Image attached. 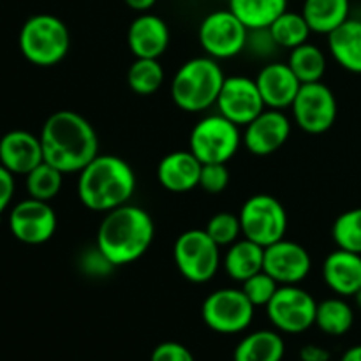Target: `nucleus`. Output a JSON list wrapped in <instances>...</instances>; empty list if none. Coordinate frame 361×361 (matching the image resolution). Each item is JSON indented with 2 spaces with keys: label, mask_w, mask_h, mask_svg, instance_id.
Returning <instances> with one entry per match:
<instances>
[{
  "label": "nucleus",
  "mask_w": 361,
  "mask_h": 361,
  "mask_svg": "<svg viewBox=\"0 0 361 361\" xmlns=\"http://www.w3.org/2000/svg\"><path fill=\"white\" fill-rule=\"evenodd\" d=\"M39 137L44 162L63 175L80 173L99 155V137L94 126L73 109H60L49 115Z\"/></svg>",
  "instance_id": "1"
},
{
  "label": "nucleus",
  "mask_w": 361,
  "mask_h": 361,
  "mask_svg": "<svg viewBox=\"0 0 361 361\" xmlns=\"http://www.w3.org/2000/svg\"><path fill=\"white\" fill-rule=\"evenodd\" d=\"M154 236L152 215L145 208L127 203L104 215L95 245L115 267H123L145 256Z\"/></svg>",
  "instance_id": "2"
},
{
  "label": "nucleus",
  "mask_w": 361,
  "mask_h": 361,
  "mask_svg": "<svg viewBox=\"0 0 361 361\" xmlns=\"http://www.w3.org/2000/svg\"><path fill=\"white\" fill-rule=\"evenodd\" d=\"M136 190V173L116 155H101L88 162L78 178V197L90 212L108 214L130 201Z\"/></svg>",
  "instance_id": "3"
},
{
  "label": "nucleus",
  "mask_w": 361,
  "mask_h": 361,
  "mask_svg": "<svg viewBox=\"0 0 361 361\" xmlns=\"http://www.w3.org/2000/svg\"><path fill=\"white\" fill-rule=\"evenodd\" d=\"M224 73L212 56H196L183 63L171 80V99L182 111L201 113L215 106L224 85Z\"/></svg>",
  "instance_id": "4"
},
{
  "label": "nucleus",
  "mask_w": 361,
  "mask_h": 361,
  "mask_svg": "<svg viewBox=\"0 0 361 361\" xmlns=\"http://www.w3.org/2000/svg\"><path fill=\"white\" fill-rule=\"evenodd\" d=\"M20 51L30 63L51 67L62 62L71 49L67 25L53 14H34L21 27L18 35Z\"/></svg>",
  "instance_id": "5"
},
{
  "label": "nucleus",
  "mask_w": 361,
  "mask_h": 361,
  "mask_svg": "<svg viewBox=\"0 0 361 361\" xmlns=\"http://www.w3.org/2000/svg\"><path fill=\"white\" fill-rule=\"evenodd\" d=\"M242 143L240 127L219 113L201 118L189 136V150L201 164H228Z\"/></svg>",
  "instance_id": "6"
},
{
  "label": "nucleus",
  "mask_w": 361,
  "mask_h": 361,
  "mask_svg": "<svg viewBox=\"0 0 361 361\" xmlns=\"http://www.w3.org/2000/svg\"><path fill=\"white\" fill-rule=\"evenodd\" d=\"M173 259L185 281L207 284L221 267V247L204 229H189L176 238Z\"/></svg>",
  "instance_id": "7"
},
{
  "label": "nucleus",
  "mask_w": 361,
  "mask_h": 361,
  "mask_svg": "<svg viewBox=\"0 0 361 361\" xmlns=\"http://www.w3.org/2000/svg\"><path fill=\"white\" fill-rule=\"evenodd\" d=\"M242 236L267 249L279 242L288 231V214L277 197L271 194H254L240 208Z\"/></svg>",
  "instance_id": "8"
},
{
  "label": "nucleus",
  "mask_w": 361,
  "mask_h": 361,
  "mask_svg": "<svg viewBox=\"0 0 361 361\" xmlns=\"http://www.w3.org/2000/svg\"><path fill=\"white\" fill-rule=\"evenodd\" d=\"M256 307L250 303L242 288L217 289L204 298L201 307L203 323L215 334H242L250 326Z\"/></svg>",
  "instance_id": "9"
},
{
  "label": "nucleus",
  "mask_w": 361,
  "mask_h": 361,
  "mask_svg": "<svg viewBox=\"0 0 361 361\" xmlns=\"http://www.w3.org/2000/svg\"><path fill=\"white\" fill-rule=\"evenodd\" d=\"M249 28L229 9L214 11L203 18L197 30L200 44L208 56L228 60L245 49Z\"/></svg>",
  "instance_id": "10"
},
{
  "label": "nucleus",
  "mask_w": 361,
  "mask_h": 361,
  "mask_svg": "<svg viewBox=\"0 0 361 361\" xmlns=\"http://www.w3.org/2000/svg\"><path fill=\"white\" fill-rule=\"evenodd\" d=\"M317 302L298 286H279L267 305L270 323L282 334L298 335L316 324Z\"/></svg>",
  "instance_id": "11"
},
{
  "label": "nucleus",
  "mask_w": 361,
  "mask_h": 361,
  "mask_svg": "<svg viewBox=\"0 0 361 361\" xmlns=\"http://www.w3.org/2000/svg\"><path fill=\"white\" fill-rule=\"evenodd\" d=\"M295 123L307 134H324L337 120L335 94L323 81L303 83L291 106Z\"/></svg>",
  "instance_id": "12"
},
{
  "label": "nucleus",
  "mask_w": 361,
  "mask_h": 361,
  "mask_svg": "<svg viewBox=\"0 0 361 361\" xmlns=\"http://www.w3.org/2000/svg\"><path fill=\"white\" fill-rule=\"evenodd\" d=\"M56 214L48 201L28 200L20 201L9 214V229L14 238L27 245H41L49 242L56 231Z\"/></svg>",
  "instance_id": "13"
},
{
  "label": "nucleus",
  "mask_w": 361,
  "mask_h": 361,
  "mask_svg": "<svg viewBox=\"0 0 361 361\" xmlns=\"http://www.w3.org/2000/svg\"><path fill=\"white\" fill-rule=\"evenodd\" d=\"M215 106L219 109V115L238 127H245L267 108L256 80L247 76L226 78Z\"/></svg>",
  "instance_id": "14"
},
{
  "label": "nucleus",
  "mask_w": 361,
  "mask_h": 361,
  "mask_svg": "<svg viewBox=\"0 0 361 361\" xmlns=\"http://www.w3.org/2000/svg\"><path fill=\"white\" fill-rule=\"evenodd\" d=\"M263 270L281 286H298L312 270L309 250L291 240H279L264 249Z\"/></svg>",
  "instance_id": "15"
},
{
  "label": "nucleus",
  "mask_w": 361,
  "mask_h": 361,
  "mask_svg": "<svg viewBox=\"0 0 361 361\" xmlns=\"http://www.w3.org/2000/svg\"><path fill=\"white\" fill-rule=\"evenodd\" d=\"M291 136V120L282 109L264 108L256 118L247 123L242 134L243 147L257 157L275 154Z\"/></svg>",
  "instance_id": "16"
},
{
  "label": "nucleus",
  "mask_w": 361,
  "mask_h": 361,
  "mask_svg": "<svg viewBox=\"0 0 361 361\" xmlns=\"http://www.w3.org/2000/svg\"><path fill=\"white\" fill-rule=\"evenodd\" d=\"M169 41L168 23L157 14L141 13L127 30V44L136 59H161L169 48Z\"/></svg>",
  "instance_id": "17"
},
{
  "label": "nucleus",
  "mask_w": 361,
  "mask_h": 361,
  "mask_svg": "<svg viewBox=\"0 0 361 361\" xmlns=\"http://www.w3.org/2000/svg\"><path fill=\"white\" fill-rule=\"evenodd\" d=\"M256 85L264 106L270 109L291 108L302 87L291 67L282 62L267 63L257 73Z\"/></svg>",
  "instance_id": "18"
},
{
  "label": "nucleus",
  "mask_w": 361,
  "mask_h": 361,
  "mask_svg": "<svg viewBox=\"0 0 361 361\" xmlns=\"http://www.w3.org/2000/svg\"><path fill=\"white\" fill-rule=\"evenodd\" d=\"M44 161L41 137L28 130H9L0 137V164L13 175H28Z\"/></svg>",
  "instance_id": "19"
},
{
  "label": "nucleus",
  "mask_w": 361,
  "mask_h": 361,
  "mask_svg": "<svg viewBox=\"0 0 361 361\" xmlns=\"http://www.w3.org/2000/svg\"><path fill=\"white\" fill-rule=\"evenodd\" d=\"M201 166L200 159L190 150H175L159 162L157 180L169 192H189L200 187Z\"/></svg>",
  "instance_id": "20"
},
{
  "label": "nucleus",
  "mask_w": 361,
  "mask_h": 361,
  "mask_svg": "<svg viewBox=\"0 0 361 361\" xmlns=\"http://www.w3.org/2000/svg\"><path fill=\"white\" fill-rule=\"evenodd\" d=\"M323 279L337 296H355L361 289V254L344 249L328 254L323 263Z\"/></svg>",
  "instance_id": "21"
},
{
  "label": "nucleus",
  "mask_w": 361,
  "mask_h": 361,
  "mask_svg": "<svg viewBox=\"0 0 361 361\" xmlns=\"http://www.w3.org/2000/svg\"><path fill=\"white\" fill-rule=\"evenodd\" d=\"M328 49L342 69L361 74V20L349 18L328 34Z\"/></svg>",
  "instance_id": "22"
},
{
  "label": "nucleus",
  "mask_w": 361,
  "mask_h": 361,
  "mask_svg": "<svg viewBox=\"0 0 361 361\" xmlns=\"http://www.w3.org/2000/svg\"><path fill=\"white\" fill-rule=\"evenodd\" d=\"M264 247L250 242L247 238H240L233 245L228 247L224 256V270L235 282H245L252 275L263 271Z\"/></svg>",
  "instance_id": "23"
},
{
  "label": "nucleus",
  "mask_w": 361,
  "mask_h": 361,
  "mask_svg": "<svg viewBox=\"0 0 361 361\" xmlns=\"http://www.w3.org/2000/svg\"><path fill=\"white\" fill-rule=\"evenodd\" d=\"M284 355L286 344L279 331L257 330L238 342L233 361H282Z\"/></svg>",
  "instance_id": "24"
},
{
  "label": "nucleus",
  "mask_w": 361,
  "mask_h": 361,
  "mask_svg": "<svg viewBox=\"0 0 361 361\" xmlns=\"http://www.w3.org/2000/svg\"><path fill=\"white\" fill-rule=\"evenodd\" d=\"M351 2L349 0H305L302 14L305 16L310 30L316 34H331L349 20Z\"/></svg>",
  "instance_id": "25"
},
{
  "label": "nucleus",
  "mask_w": 361,
  "mask_h": 361,
  "mask_svg": "<svg viewBox=\"0 0 361 361\" xmlns=\"http://www.w3.org/2000/svg\"><path fill=\"white\" fill-rule=\"evenodd\" d=\"M228 9L249 30L268 28L288 11V0H229Z\"/></svg>",
  "instance_id": "26"
},
{
  "label": "nucleus",
  "mask_w": 361,
  "mask_h": 361,
  "mask_svg": "<svg viewBox=\"0 0 361 361\" xmlns=\"http://www.w3.org/2000/svg\"><path fill=\"white\" fill-rule=\"evenodd\" d=\"M355 324V310L342 296L317 303L316 326L331 337H342Z\"/></svg>",
  "instance_id": "27"
},
{
  "label": "nucleus",
  "mask_w": 361,
  "mask_h": 361,
  "mask_svg": "<svg viewBox=\"0 0 361 361\" xmlns=\"http://www.w3.org/2000/svg\"><path fill=\"white\" fill-rule=\"evenodd\" d=\"M288 66L300 80V83H317L326 73V55L316 44H305L289 51Z\"/></svg>",
  "instance_id": "28"
},
{
  "label": "nucleus",
  "mask_w": 361,
  "mask_h": 361,
  "mask_svg": "<svg viewBox=\"0 0 361 361\" xmlns=\"http://www.w3.org/2000/svg\"><path fill=\"white\" fill-rule=\"evenodd\" d=\"M268 28H270L271 37L277 42L279 48H286L289 51L309 42V35L312 34L305 16L302 13H293V11L282 13Z\"/></svg>",
  "instance_id": "29"
},
{
  "label": "nucleus",
  "mask_w": 361,
  "mask_h": 361,
  "mask_svg": "<svg viewBox=\"0 0 361 361\" xmlns=\"http://www.w3.org/2000/svg\"><path fill=\"white\" fill-rule=\"evenodd\" d=\"M164 83V69L159 59H136L127 71V85L136 95H154Z\"/></svg>",
  "instance_id": "30"
},
{
  "label": "nucleus",
  "mask_w": 361,
  "mask_h": 361,
  "mask_svg": "<svg viewBox=\"0 0 361 361\" xmlns=\"http://www.w3.org/2000/svg\"><path fill=\"white\" fill-rule=\"evenodd\" d=\"M62 176L63 173L53 168L51 164L42 161L37 168L32 169L28 175H25V185H27L28 197L41 201H51L53 197L59 196L62 189Z\"/></svg>",
  "instance_id": "31"
},
{
  "label": "nucleus",
  "mask_w": 361,
  "mask_h": 361,
  "mask_svg": "<svg viewBox=\"0 0 361 361\" xmlns=\"http://www.w3.org/2000/svg\"><path fill=\"white\" fill-rule=\"evenodd\" d=\"M331 236L338 249L361 254V207L338 215L331 228Z\"/></svg>",
  "instance_id": "32"
},
{
  "label": "nucleus",
  "mask_w": 361,
  "mask_h": 361,
  "mask_svg": "<svg viewBox=\"0 0 361 361\" xmlns=\"http://www.w3.org/2000/svg\"><path fill=\"white\" fill-rule=\"evenodd\" d=\"M204 231L210 235V238L219 247H229L238 242L240 236H242V224H240L238 215L221 212V214H215L214 217H210Z\"/></svg>",
  "instance_id": "33"
},
{
  "label": "nucleus",
  "mask_w": 361,
  "mask_h": 361,
  "mask_svg": "<svg viewBox=\"0 0 361 361\" xmlns=\"http://www.w3.org/2000/svg\"><path fill=\"white\" fill-rule=\"evenodd\" d=\"M279 286L281 284L263 270L247 279L245 282H242V291L245 293V296L254 307H267L270 300L274 298L275 293H277Z\"/></svg>",
  "instance_id": "34"
},
{
  "label": "nucleus",
  "mask_w": 361,
  "mask_h": 361,
  "mask_svg": "<svg viewBox=\"0 0 361 361\" xmlns=\"http://www.w3.org/2000/svg\"><path fill=\"white\" fill-rule=\"evenodd\" d=\"M229 185V169L226 164L201 166L200 187L208 194H221Z\"/></svg>",
  "instance_id": "35"
},
{
  "label": "nucleus",
  "mask_w": 361,
  "mask_h": 361,
  "mask_svg": "<svg viewBox=\"0 0 361 361\" xmlns=\"http://www.w3.org/2000/svg\"><path fill=\"white\" fill-rule=\"evenodd\" d=\"M277 48L279 46L274 41V37H271L270 28H254V30H249L245 49H250L256 56L264 59V56L271 55Z\"/></svg>",
  "instance_id": "36"
},
{
  "label": "nucleus",
  "mask_w": 361,
  "mask_h": 361,
  "mask_svg": "<svg viewBox=\"0 0 361 361\" xmlns=\"http://www.w3.org/2000/svg\"><path fill=\"white\" fill-rule=\"evenodd\" d=\"M81 268H83L85 274L88 275H97V277H104L109 271L115 268V264L101 252L97 245L94 249H88L87 252L81 256Z\"/></svg>",
  "instance_id": "37"
},
{
  "label": "nucleus",
  "mask_w": 361,
  "mask_h": 361,
  "mask_svg": "<svg viewBox=\"0 0 361 361\" xmlns=\"http://www.w3.org/2000/svg\"><path fill=\"white\" fill-rule=\"evenodd\" d=\"M150 361H196L192 353L180 342H162L152 351Z\"/></svg>",
  "instance_id": "38"
},
{
  "label": "nucleus",
  "mask_w": 361,
  "mask_h": 361,
  "mask_svg": "<svg viewBox=\"0 0 361 361\" xmlns=\"http://www.w3.org/2000/svg\"><path fill=\"white\" fill-rule=\"evenodd\" d=\"M14 196V175L0 164V215L9 208Z\"/></svg>",
  "instance_id": "39"
},
{
  "label": "nucleus",
  "mask_w": 361,
  "mask_h": 361,
  "mask_svg": "<svg viewBox=\"0 0 361 361\" xmlns=\"http://www.w3.org/2000/svg\"><path fill=\"white\" fill-rule=\"evenodd\" d=\"M330 351L316 344L303 345L302 351H300V360L302 361H330Z\"/></svg>",
  "instance_id": "40"
},
{
  "label": "nucleus",
  "mask_w": 361,
  "mask_h": 361,
  "mask_svg": "<svg viewBox=\"0 0 361 361\" xmlns=\"http://www.w3.org/2000/svg\"><path fill=\"white\" fill-rule=\"evenodd\" d=\"M123 2H126L127 7L137 11V13H148L157 4V0H123Z\"/></svg>",
  "instance_id": "41"
},
{
  "label": "nucleus",
  "mask_w": 361,
  "mask_h": 361,
  "mask_svg": "<svg viewBox=\"0 0 361 361\" xmlns=\"http://www.w3.org/2000/svg\"><path fill=\"white\" fill-rule=\"evenodd\" d=\"M341 361H361V344L349 348L348 351L342 355Z\"/></svg>",
  "instance_id": "42"
},
{
  "label": "nucleus",
  "mask_w": 361,
  "mask_h": 361,
  "mask_svg": "<svg viewBox=\"0 0 361 361\" xmlns=\"http://www.w3.org/2000/svg\"><path fill=\"white\" fill-rule=\"evenodd\" d=\"M353 298H355V303H356V307H358V310L361 312V289L358 293H356L355 296H353Z\"/></svg>",
  "instance_id": "43"
}]
</instances>
